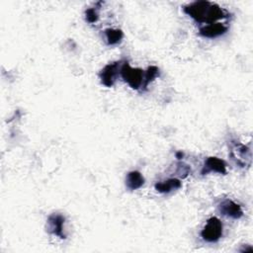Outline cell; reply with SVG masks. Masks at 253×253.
<instances>
[{"label": "cell", "instance_id": "52a82bcc", "mask_svg": "<svg viewBox=\"0 0 253 253\" xmlns=\"http://www.w3.org/2000/svg\"><path fill=\"white\" fill-rule=\"evenodd\" d=\"M230 154H231V157L236 161V163L241 167H244L246 165L247 160L249 162L251 160V150L247 146L240 143L235 144L231 148Z\"/></svg>", "mask_w": 253, "mask_h": 253}, {"label": "cell", "instance_id": "4fadbf2b", "mask_svg": "<svg viewBox=\"0 0 253 253\" xmlns=\"http://www.w3.org/2000/svg\"><path fill=\"white\" fill-rule=\"evenodd\" d=\"M158 74H159V69L156 66H154V65L149 66L144 73V78H143V83H142L143 88H146L147 85L149 84V82H151L155 77H157Z\"/></svg>", "mask_w": 253, "mask_h": 253}, {"label": "cell", "instance_id": "8fae6325", "mask_svg": "<svg viewBox=\"0 0 253 253\" xmlns=\"http://www.w3.org/2000/svg\"><path fill=\"white\" fill-rule=\"evenodd\" d=\"M181 186H182V183L180 182V180L176 178H172V179H168L166 181L157 183L155 185V189L160 193H169L173 190L179 189Z\"/></svg>", "mask_w": 253, "mask_h": 253}, {"label": "cell", "instance_id": "277c9868", "mask_svg": "<svg viewBox=\"0 0 253 253\" xmlns=\"http://www.w3.org/2000/svg\"><path fill=\"white\" fill-rule=\"evenodd\" d=\"M119 68H120V62L118 61L107 64L100 72L101 82L107 87H112L119 73Z\"/></svg>", "mask_w": 253, "mask_h": 253}, {"label": "cell", "instance_id": "ba28073f", "mask_svg": "<svg viewBox=\"0 0 253 253\" xmlns=\"http://www.w3.org/2000/svg\"><path fill=\"white\" fill-rule=\"evenodd\" d=\"M210 172H217L220 174L226 173V165L223 160L217 158V157H208L205 161L202 174H208Z\"/></svg>", "mask_w": 253, "mask_h": 253}, {"label": "cell", "instance_id": "5bb4252c", "mask_svg": "<svg viewBox=\"0 0 253 253\" xmlns=\"http://www.w3.org/2000/svg\"><path fill=\"white\" fill-rule=\"evenodd\" d=\"M86 21L89 23H95L99 19V14L95 8H89L85 11Z\"/></svg>", "mask_w": 253, "mask_h": 253}, {"label": "cell", "instance_id": "6da1fadb", "mask_svg": "<svg viewBox=\"0 0 253 253\" xmlns=\"http://www.w3.org/2000/svg\"><path fill=\"white\" fill-rule=\"evenodd\" d=\"M184 12L198 23L212 24L228 17L223 8L209 1L193 2L184 7Z\"/></svg>", "mask_w": 253, "mask_h": 253}, {"label": "cell", "instance_id": "5b68a950", "mask_svg": "<svg viewBox=\"0 0 253 253\" xmlns=\"http://www.w3.org/2000/svg\"><path fill=\"white\" fill-rule=\"evenodd\" d=\"M65 218L63 215L59 213H53L47 218V231L59 236L60 238H65V234L63 232V224Z\"/></svg>", "mask_w": 253, "mask_h": 253}, {"label": "cell", "instance_id": "8992f818", "mask_svg": "<svg viewBox=\"0 0 253 253\" xmlns=\"http://www.w3.org/2000/svg\"><path fill=\"white\" fill-rule=\"evenodd\" d=\"M219 211L223 214L226 215L228 217H232V218H239L243 215V211L241 209V207L234 203L231 200H224L220 203V205L218 206Z\"/></svg>", "mask_w": 253, "mask_h": 253}, {"label": "cell", "instance_id": "30bf717a", "mask_svg": "<svg viewBox=\"0 0 253 253\" xmlns=\"http://www.w3.org/2000/svg\"><path fill=\"white\" fill-rule=\"evenodd\" d=\"M144 183V178L138 171H130L126 177V186L129 190H136Z\"/></svg>", "mask_w": 253, "mask_h": 253}, {"label": "cell", "instance_id": "3957f363", "mask_svg": "<svg viewBox=\"0 0 253 253\" xmlns=\"http://www.w3.org/2000/svg\"><path fill=\"white\" fill-rule=\"evenodd\" d=\"M222 235V223L221 221L212 216L208 219L206 225L201 231V236L204 240L208 242H215L217 241Z\"/></svg>", "mask_w": 253, "mask_h": 253}, {"label": "cell", "instance_id": "9c48e42d", "mask_svg": "<svg viewBox=\"0 0 253 253\" xmlns=\"http://www.w3.org/2000/svg\"><path fill=\"white\" fill-rule=\"evenodd\" d=\"M227 31V27L221 23H212L208 24L207 26L200 29V35L205 38H216L223 34H225Z\"/></svg>", "mask_w": 253, "mask_h": 253}, {"label": "cell", "instance_id": "7c38bea8", "mask_svg": "<svg viewBox=\"0 0 253 253\" xmlns=\"http://www.w3.org/2000/svg\"><path fill=\"white\" fill-rule=\"evenodd\" d=\"M105 36L109 44H117L122 41L124 34L119 29H107L105 30Z\"/></svg>", "mask_w": 253, "mask_h": 253}, {"label": "cell", "instance_id": "7a4b0ae2", "mask_svg": "<svg viewBox=\"0 0 253 253\" xmlns=\"http://www.w3.org/2000/svg\"><path fill=\"white\" fill-rule=\"evenodd\" d=\"M121 75L123 79L132 88L138 89L142 83L144 78L143 70L139 68H132L127 62H125L121 68Z\"/></svg>", "mask_w": 253, "mask_h": 253}]
</instances>
